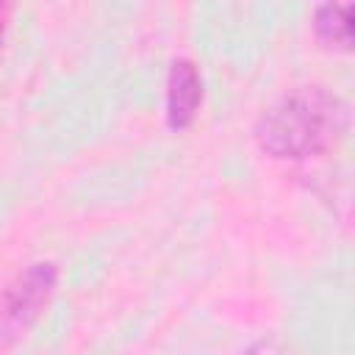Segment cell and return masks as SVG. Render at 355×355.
<instances>
[{
  "instance_id": "5",
  "label": "cell",
  "mask_w": 355,
  "mask_h": 355,
  "mask_svg": "<svg viewBox=\"0 0 355 355\" xmlns=\"http://www.w3.org/2000/svg\"><path fill=\"white\" fill-rule=\"evenodd\" d=\"M3 22H6V6H0V42H3Z\"/></svg>"
},
{
  "instance_id": "2",
  "label": "cell",
  "mask_w": 355,
  "mask_h": 355,
  "mask_svg": "<svg viewBox=\"0 0 355 355\" xmlns=\"http://www.w3.org/2000/svg\"><path fill=\"white\" fill-rule=\"evenodd\" d=\"M58 269L50 261L31 263L0 288V355L14 347L44 313L55 294Z\"/></svg>"
},
{
  "instance_id": "6",
  "label": "cell",
  "mask_w": 355,
  "mask_h": 355,
  "mask_svg": "<svg viewBox=\"0 0 355 355\" xmlns=\"http://www.w3.org/2000/svg\"><path fill=\"white\" fill-rule=\"evenodd\" d=\"M247 355H263V347H252Z\"/></svg>"
},
{
  "instance_id": "3",
  "label": "cell",
  "mask_w": 355,
  "mask_h": 355,
  "mask_svg": "<svg viewBox=\"0 0 355 355\" xmlns=\"http://www.w3.org/2000/svg\"><path fill=\"white\" fill-rule=\"evenodd\" d=\"M202 103V78L194 61L178 58L166 75V125L183 130L194 122Z\"/></svg>"
},
{
  "instance_id": "4",
  "label": "cell",
  "mask_w": 355,
  "mask_h": 355,
  "mask_svg": "<svg viewBox=\"0 0 355 355\" xmlns=\"http://www.w3.org/2000/svg\"><path fill=\"white\" fill-rule=\"evenodd\" d=\"M349 28H352V8H349V6L324 3V6H319L316 14H313L316 39H319L324 47L349 50V42H352Z\"/></svg>"
},
{
  "instance_id": "1",
  "label": "cell",
  "mask_w": 355,
  "mask_h": 355,
  "mask_svg": "<svg viewBox=\"0 0 355 355\" xmlns=\"http://www.w3.org/2000/svg\"><path fill=\"white\" fill-rule=\"evenodd\" d=\"M349 125L347 103L324 86H302L269 105L258 125L255 141L272 158H311L322 155L344 136Z\"/></svg>"
}]
</instances>
